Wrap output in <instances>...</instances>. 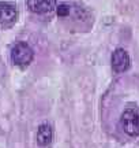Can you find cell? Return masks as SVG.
<instances>
[{"instance_id": "6da1fadb", "label": "cell", "mask_w": 139, "mask_h": 148, "mask_svg": "<svg viewBox=\"0 0 139 148\" xmlns=\"http://www.w3.org/2000/svg\"><path fill=\"white\" fill-rule=\"evenodd\" d=\"M34 53L26 42H16L11 49V59L19 67H26L32 63Z\"/></svg>"}, {"instance_id": "7a4b0ae2", "label": "cell", "mask_w": 139, "mask_h": 148, "mask_svg": "<svg viewBox=\"0 0 139 148\" xmlns=\"http://www.w3.org/2000/svg\"><path fill=\"white\" fill-rule=\"evenodd\" d=\"M120 126L131 137L139 136V111L126 110L120 118Z\"/></svg>"}, {"instance_id": "3957f363", "label": "cell", "mask_w": 139, "mask_h": 148, "mask_svg": "<svg viewBox=\"0 0 139 148\" xmlns=\"http://www.w3.org/2000/svg\"><path fill=\"white\" fill-rule=\"evenodd\" d=\"M18 18V11L16 7L11 3H0V26L10 27L15 23Z\"/></svg>"}, {"instance_id": "277c9868", "label": "cell", "mask_w": 139, "mask_h": 148, "mask_svg": "<svg viewBox=\"0 0 139 148\" xmlns=\"http://www.w3.org/2000/svg\"><path fill=\"white\" fill-rule=\"evenodd\" d=\"M131 59H130L128 52L123 48H117L112 55V67L116 73H123L130 69Z\"/></svg>"}, {"instance_id": "5b68a950", "label": "cell", "mask_w": 139, "mask_h": 148, "mask_svg": "<svg viewBox=\"0 0 139 148\" xmlns=\"http://www.w3.org/2000/svg\"><path fill=\"white\" fill-rule=\"evenodd\" d=\"M56 0H27L29 10L34 14H47L55 8Z\"/></svg>"}, {"instance_id": "8992f818", "label": "cell", "mask_w": 139, "mask_h": 148, "mask_svg": "<svg viewBox=\"0 0 139 148\" xmlns=\"http://www.w3.org/2000/svg\"><path fill=\"white\" fill-rule=\"evenodd\" d=\"M52 138H53V130H52V127L51 125L48 123H43V125H40L37 130V141L40 145H43V147H47L49 144L52 143Z\"/></svg>"}, {"instance_id": "52a82bcc", "label": "cell", "mask_w": 139, "mask_h": 148, "mask_svg": "<svg viewBox=\"0 0 139 148\" xmlns=\"http://www.w3.org/2000/svg\"><path fill=\"white\" fill-rule=\"evenodd\" d=\"M70 5L68 4H59V7H57V15L59 16H67L70 14Z\"/></svg>"}]
</instances>
